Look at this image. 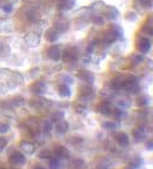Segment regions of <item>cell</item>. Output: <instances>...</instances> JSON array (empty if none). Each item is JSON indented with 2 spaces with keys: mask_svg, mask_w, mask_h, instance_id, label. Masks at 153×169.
Segmentation results:
<instances>
[{
  "mask_svg": "<svg viewBox=\"0 0 153 169\" xmlns=\"http://www.w3.org/2000/svg\"><path fill=\"white\" fill-rule=\"evenodd\" d=\"M126 19H127V20H132V21H134L135 19H137V14H135L134 12H129V13L126 14Z\"/></svg>",
  "mask_w": 153,
  "mask_h": 169,
  "instance_id": "d6986e66",
  "label": "cell"
},
{
  "mask_svg": "<svg viewBox=\"0 0 153 169\" xmlns=\"http://www.w3.org/2000/svg\"><path fill=\"white\" fill-rule=\"evenodd\" d=\"M118 39V36L112 31H110L108 33H106L105 36H104V41H105L106 44H112V42H114V41Z\"/></svg>",
  "mask_w": 153,
  "mask_h": 169,
  "instance_id": "9c48e42d",
  "label": "cell"
},
{
  "mask_svg": "<svg viewBox=\"0 0 153 169\" xmlns=\"http://www.w3.org/2000/svg\"><path fill=\"white\" fill-rule=\"evenodd\" d=\"M67 28H68V23L65 20H58L55 23V29L59 32H65V31H67Z\"/></svg>",
  "mask_w": 153,
  "mask_h": 169,
  "instance_id": "52a82bcc",
  "label": "cell"
},
{
  "mask_svg": "<svg viewBox=\"0 0 153 169\" xmlns=\"http://www.w3.org/2000/svg\"><path fill=\"white\" fill-rule=\"evenodd\" d=\"M93 23H97V25H104L105 20H104V18L103 17H94L93 18Z\"/></svg>",
  "mask_w": 153,
  "mask_h": 169,
  "instance_id": "e0dca14e",
  "label": "cell"
},
{
  "mask_svg": "<svg viewBox=\"0 0 153 169\" xmlns=\"http://www.w3.org/2000/svg\"><path fill=\"white\" fill-rule=\"evenodd\" d=\"M59 92H60V94H61L63 96H68V95L71 94L70 88H68V86H66V85L60 86V88H59Z\"/></svg>",
  "mask_w": 153,
  "mask_h": 169,
  "instance_id": "4fadbf2b",
  "label": "cell"
},
{
  "mask_svg": "<svg viewBox=\"0 0 153 169\" xmlns=\"http://www.w3.org/2000/svg\"><path fill=\"white\" fill-rule=\"evenodd\" d=\"M44 89H45V85L42 82H37L34 85V91L37 93H41Z\"/></svg>",
  "mask_w": 153,
  "mask_h": 169,
  "instance_id": "2e32d148",
  "label": "cell"
},
{
  "mask_svg": "<svg viewBox=\"0 0 153 169\" xmlns=\"http://www.w3.org/2000/svg\"><path fill=\"white\" fill-rule=\"evenodd\" d=\"M137 102H138V106H145V105H147V100L145 99L144 96H140V98H138Z\"/></svg>",
  "mask_w": 153,
  "mask_h": 169,
  "instance_id": "ffe728a7",
  "label": "cell"
},
{
  "mask_svg": "<svg viewBox=\"0 0 153 169\" xmlns=\"http://www.w3.org/2000/svg\"><path fill=\"white\" fill-rule=\"evenodd\" d=\"M76 57H78V54H76V51L74 48H67L63 53V59H64V61H67V62L74 61Z\"/></svg>",
  "mask_w": 153,
  "mask_h": 169,
  "instance_id": "7a4b0ae2",
  "label": "cell"
},
{
  "mask_svg": "<svg viewBox=\"0 0 153 169\" xmlns=\"http://www.w3.org/2000/svg\"><path fill=\"white\" fill-rule=\"evenodd\" d=\"M67 127H68V125H67V122H59L58 125H57V130H58L59 133H65L66 130H67Z\"/></svg>",
  "mask_w": 153,
  "mask_h": 169,
  "instance_id": "5bb4252c",
  "label": "cell"
},
{
  "mask_svg": "<svg viewBox=\"0 0 153 169\" xmlns=\"http://www.w3.org/2000/svg\"><path fill=\"white\" fill-rule=\"evenodd\" d=\"M47 55H48V58H51L52 60L57 61V60H59L60 57H61V51H60L59 47L53 46L47 51Z\"/></svg>",
  "mask_w": 153,
  "mask_h": 169,
  "instance_id": "3957f363",
  "label": "cell"
},
{
  "mask_svg": "<svg viewBox=\"0 0 153 169\" xmlns=\"http://www.w3.org/2000/svg\"><path fill=\"white\" fill-rule=\"evenodd\" d=\"M61 117H63V113L57 112V113H54L52 115V120L53 121H59V120H61Z\"/></svg>",
  "mask_w": 153,
  "mask_h": 169,
  "instance_id": "ac0fdd59",
  "label": "cell"
},
{
  "mask_svg": "<svg viewBox=\"0 0 153 169\" xmlns=\"http://www.w3.org/2000/svg\"><path fill=\"white\" fill-rule=\"evenodd\" d=\"M57 154H58L59 156H61V158H66V156L68 155L67 149L64 148V147H58V148H57Z\"/></svg>",
  "mask_w": 153,
  "mask_h": 169,
  "instance_id": "9a60e30c",
  "label": "cell"
},
{
  "mask_svg": "<svg viewBox=\"0 0 153 169\" xmlns=\"http://www.w3.org/2000/svg\"><path fill=\"white\" fill-rule=\"evenodd\" d=\"M114 113H116V117H118V119H120V117L124 116V112L123 111H116Z\"/></svg>",
  "mask_w": 153,
  "mask_h": 169,
  "instance_id": "cb8c5ba5",
  "label": "cell"
},
{
  "mask_svg": "<svg viewBox=\"0 0 153 169\" xmlns=\"http://www.w3.org/2000/svg\"><path fill=\"white\" fill-rule=\"evenodd\" d=\"M2 11L6 12V13L12 12V5L11 4H4V5H2Z\"/></svg>",
  "mask_w": 153,
  "mask_h": 169,
  "instance_id": "44dd1931",
  "label": "cell"
},
{
  "mask_svg": "<svg viewBox=\"0 0 153 169\" xmlns=\"http://www.w3.org/2000/svg\"><path fill=\"white\" fill-rule=\"evenodd\" d=\"M144 32H146L147 34L153 35V27L151 26H144Z\"/></svg>",
  "mask_w": 153,
  "mask_h": 169,
  "instance_id": "7402d4cb",
  "label": "cell"
},
{
  "mask_svg": "<svg viewBox=\"0 0 153 169\" xmlns=\"http://www.w3.org/2000/svg\"><path fill=\"white\" fill-rule=\"evenodd\" d=\"M138 47H139V49H140L142 53H146L150 51V48H151V42L148 39L146 38H140V40L138 42Z\"/></svg>",
  "mask_w": 153,
  "mask_h": 169,
  "instance_id": "277c9868",
  "label": "cell"
},
{
  "mask_svg": "<svg viewBox=\"0 0 153 169\" xmlns=\"http://www.w3.org/2000/svg\"><path fill=\"white\" fill-rule=\"evenodd\" d=\"M79 76L84 79V80H86V81H92L93 80V78H92V74L87 72V70H81L80 73H79Z\"/></svg>",
  "mask_w": 153,
  "mask_h": 169,
  "instance_id": "7c38bea8",
  "label": "cell"
},
{
  "mask_svg": "<svg viewBox=\"0 0 153 169\" xmlns=\"http://www.w3.org/2000/svg\"><path fill=\"white\" fill-rule=\"evenodd\" d=\"M37 169H44V168H41V167H38V168H37Z\"/></svg>",
  "mask_w": 153,
  "mask_h": 169,
  "instance_id": "484cf974",
  "label": "cell"
},
{
  "mask_svg": "<svg viewBox=\"0 0 153 169\" xmlns=\"http://www.w3.org/2000/svg\"><path fill=\"white\" fill-rule=\"evenodd\" d=\"M100 113H103L104 115H108L110 112H111V107H110V104H101L99 107Z\"/></svg>",
  "mask_w": 153,
  "mask_h": 169,
  "instance_id": "8fae6325",
  "label": "cell"
},
{
  "mask_svg": "<svg viewBox=\"0 0 153 169\" xmlns=\"http://www.w3.org/2000/svg\"><path fill=\"white\" fill-rule=\"evenodd\" d=\"M116 139L117 141L120 143V145H123V146H126V145H129V136L126 134H124V133H120V134H118L116 136Z\"/></svg>",
  "mask_w": 153,
  "mask_h": 169,
  "instance_id": "30bf717a",
  "label": "cell"
},
{
  "mask_svg": "<svg viewBox=\"0 0 153 169\" xmlns=\"http://www.w3.org/2000/svg\"><path fill=\"white\" fill-rule=\"evenodd\" d=\"M118 15H119V12H118L114 7H110L108 11L106 12V17L108 18L110 20H116L118 18Z\"/></svg>",
  "mask_w": 153,
  "mask_h": 169,
  "instance_id": "ba28073f",
  "label": "cell"
},
{
  "mask_svg": "<svg viewBox=\"0 0 153 169\" xmlns=\"http://www.w3.org/2000/svg\"><path fill=\"white\" fill-rule=\"evenodd\" d=\"M24 161H25V158H24V155L21 153H15V154H13L11 158V162L14 164H20L23 163Z\"/></svg>",
  "mask_w": 153,
  "mask_h": 169,
  "instance_id": "8992f818",
  "label": "cell"
},
{
  "mask_svg": "<svg viewBox=\"0 0 153 169\" xmlns=\"http://www.w3.org/2000/svg\"><path fill=\"white\" fill-rule=\"evenodd\" d=\"M25 41L28 44L29 46H38L39 42H40V36L37 34V33H28L25 36Z\"/></svg>",
  "mask_w": 153,
  "mask_h": 169,
  "instance_id": "6da1fadb",
  "label": "cell"
},
{
  "mask_svg": "<svg viewBox=\"0 0 153 169\" xmlns=\"http://www.w3.org/2000/svg\"><path fill=\"white\" fill-rule=\"evenodd\" d=\"M132 60H133V64H138V62L142 61V57L141 55H134Z\"/></svg>",
  "mask_w": 153,
  "mask_h": 169,
  "instance_id": "603a6c76",
  "label": "cell"
},
{
  "mask_svg": "<svg viewBox=\"0 0 153 169\" xmlns=\"http://www.w3.org/2000/svg\"><path fill=\"white\" fill-rule=\"evenodd\" d=\"M7 129H8V126H1V127H0V132L2 133V132H6Z\"/></svg>",
  "mask_w": 153,
  "mask_h": 169,
  "instance_id": "d4e9b609",
  "label": "cell"
},
{
  "mask_svg": "<svg viewBox=\"0 0 153 169\" xmlns=\"http://www.w3.org/2000/svg\"><path fill=\"white\" fill-rule=\"evenodd\" d=\"M45 38L48 41H55L59 38V32L57 29H47L45 33Z\"/></svg>",
  "mask_w": 153,
  "mask_h": 169,
  "instance_id": "5b68a950",
  "label": "cell"
}]
</instances>
